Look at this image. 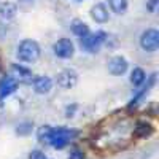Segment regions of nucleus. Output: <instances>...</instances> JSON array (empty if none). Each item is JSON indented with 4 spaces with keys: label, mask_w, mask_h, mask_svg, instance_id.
<instances>
[{
    "label": "nucleus",
    "mask_w": 159,
    "mask_h": 159,
    "mask_svg": "<svg viewBox=\"0 0 159 159\" xmlns=\"http://www.w3.org/2000/svg\"><path fill=\"white\" fill-rule=\"evenodd\" d=\"M16 56L22 62H35L40 57V46L35 40H24L18 46Z\"/></svg>",
    "instance_id": "f257e3e1"
},
{
    "label": "nucleus",
    "mask_w": 159,
    "mask_h": 159,
    "mask_svg": "<svg viewBox=\"0 0 159 159\" xmlns=\"http://www.w3.org/2000/svg\"><path fill=\"white\" fill-rule=\"evenodd\" d=\"M73 137H76V132L69 127H52L49 145L54 148H64Z\"/></svg>",
    "instance_id": "f03ea898"
},
{
    "label": "nucleus",
    "mask_w": 159,
    "mask_h": 159,
    "mask_svg": "<svg viewBox=\"0 0 159 159\" xmlns=\"http://www.w3.org/2000/svg\"><path fill=\"white\" fill-rule=\"evenodd\" d=\"M105 40H107V34L105 32H96V34L89 32L86 37L80 38V45H81V48L88 52H97Z\"/></svg>",
    "instance_id": "7ed1b4c3"
},
{
    "label": "nucleus",
    "mask_w": 159,
    "mask_h": 159,
    "mask_svg": "<svg viewBox=\"0 0 159 159\" xmlns=\"http://www.w3.org/2000/svg\"><path fill=\"white\" fill-rule=\"evenodd\" d=\"M140 46L148 52H154L159 48V32L156 29H147L140 35Z\"/></svg>",
    "instance_id": "20e7f679"
},
{
    "label": "nucleus",
    "mask_w": 159,
    "mask_h": 159,
    "mask_svg": "<svg viewBox=\"0 0 159 159\" xmlns=\"http://www.w3.org/2000/svg\"><path fill=\"white\" fill-rule=\"evenodd\" d=\"M52 51L54 54L61 59H70L75 54V46L70 38H59L57 42L52 45Z\"/></svg>",
    "instance_id": "39448f33"
},
{
    "label": "nucleus",
    "mask_w": 159,
    "mask_h": 159,
    "mask_svg": "<svg viewBox=\"0 0 159 159\" xmlns=\"http://www.w3.org/2000/svg\"><path fill=\"white\" fill-rule=\"evenodd\" d=\"M56 81H57V86L61 89H72L78 83V75L72 69H65V70L57 73V80H56Z\"/></svg>",
    "instance_id": "423d86ee"
},
{
    "label": "nucleus",
    "mask_w": 159,
    "mask_h": 159,
    "mask_svg": "<svg viewBox=\"0 0 159 159\" xmlns=\"http://www.w3.org/2000/svg\"><path fill=\"white\" fill-rule=\"evenodd\" d=\"M10 76L15 80L16 83H32V72L29 69L22 67L19 64H13L10 67Z\"/></svg>",
    "instance_id": "0eeeda50"
},
{
    "label": "nucleus",
    "mask_w": 159,
    "mask_h": 159,
    "mask_svg": "<svg viewBox=\"0 0 159 159\" xmlns=\"http://www.w3.org/2000/svg\"><path fill=\"white\" fill-rule=\"evenodd\" d=\"M127 61L123 57V56H115V57H111L110 61H108V72L111 73V75H123V73H126V70H127Z\"/></svg>",
    "instance_id": "6e6552de"
},
{
    "label": "nucleus",
    "mask_w": 159,
    "mask_h": 159,
    "mask_svg": "<svg viewBox=\"0 0 159 159\" xmlns=\"http://www.w3.org/2000/svg\"><path fill=\"white\" fill-rule=\"evenodd\" d=\"M91 18L94 19L96 22H99V24H103V22L108 21L110 13H108L107 7H105L103 3H96L94 7L91 8Z\"/></svg>",
    "instance_id": "1a4fd4ad"
},
{
    "label": "nucleus",
    "mask_w": 159,
    "mask_h": 159,
    "mask_svg": "<svg viewBox=\"0 0 159 159\" xmlns=\"http://www.w3.org/2000/svg\"><path fill=\"white\" fill-rule=\"evenodd\" d=\"M52 88V81L49 76H37L34 80V91L37 94H48Z\"/></svg>",
    "instance_id": "9d476101"
},
{
    "label": "nucleus",
    "mask_w": 159,
    "mask_h": 159,
    "mask_svg": "<svg viewBox=\"0 0 159 159\" xmlns=\"http://www.w3.org/2000/svg\"><path fill=\"white\" fill-rule=\"evenodd\" d=\"M16 86H18V83H16L11 76L3 78L2 83H0V100H3V99L8 97L10 94H13V92L16 91Z\"/></svg>",
    "instance_id": "9b49d317"
},
{
    "label": "nucleus",
    "mask_w": 159,
    "mask_h": 159,
    "mask_svg": "<svg viewBox=\"0 0 159 159\" xmlns=\"http://www.w3.org/2000/svg\"><path fill=\"white\" fill-rule=\"evenodd\" d=\"M16 13H18V8L15 3H11V2H3V3H0V19L2 21H11L13 18L16 16Z\"/></svg>",
    "instance_id": "f8f14e48"
},
{
    "label": "nucleus",
    "mask_w": 159,
    "mask_h": 159,
    "mask_svg": "<svg viewBox=\"0 0 159 159\" xmlns=\"http://www.w3.org/2000/svg\"><path fill=\"white\" fill-rule=\"evenodd\" d=\"M70 27H72V32L76 37H80V38H83V37H86L89 34V25L86 22H83L81 19H73Z\"/></svg>",
    "instance_id": "ddd939ff"
},
{
    "label": "nucleus",
    "mask_w": 159,
    "mask_h": 159,
    "mask_svg": "<svg viewBox=\"0 0 159 159\" xmlns=\"http://www.w3.org/2000/svg\"><path fill=\"white\" fill-rule=\"evenodd\" d=\"M51 134H52V127L51 126H42V127L38 129V132H37L38 142L40 143H45V145H49Z\"/></svg>",
    "instance_id": "4468645a"
},
{
    "label": "nucleus",
    "mask_w": 159,
    "mask_h": 159,
    "mask_svg": "<svg viewBox=\"0 0 159 159\" xmlns=\"http://www.w3.org/2000/svg\"><path fill=\"white\" fill-rule=\"evenodd\" d=\"M145 78H147V75H145L143 69H140V67H135L130 72V83L134 86H140L145 81Z\"/></svg>",
    "instance_id": "2eb2a0df"
},
{
    "label": "nucleus",
    "mask_w": 159,
    "mask_h": 159,
    "mask_svg": "<svg viewBox=\"0 0 159 159\" xmlns=\"http://www.w3.org/2000/svg\"><path fill=\"white\" fill-rule=\"evenodd\" d=\"M110 8L116 13V15H123L127 10V0H108Z\"/></svg>",
    "instance_id": "dca6fc26"
},
{
    "label": "nucleus",
    "mask_w": 159,
    "mask_h": 159,
    "mask_svg": "<svg viewBox=\"0 0 159 159\" xmlns=\"http://www.w3.org/2000/svg\"><path fill=\"white\" fill-rule=\"evenodd\" d=\"M151 132H153V129H151L150 124H139V127L135 129V134L140 135V137H147V135L151 134Z\"/></svg>",
    "instance_id": "f3484780"
},
{
    "label": "nucleus",
    "mask_w": 159,
    "mask_h": 159,
    "mask_svg": "<svg viewBox=\"0 0 159 159\" xmlns=\"http://www.w3.org/2000/svg\"><path fill=\"white\" fill-rule=\"evenodd\" d=\"M32 132V123H21L16 129V134L19 135H29Z\"/></svg>",
    "instance_id": "a211bd4d"
},
{
    "label": "nucleus",
    "mask_w": 159,
    "mask_h": 159,
    "mask_svg": "<svg viewBox=\"0 0 159 159\" xmlns=\"http://www.w3.org/2000/svg\"><path fill=\"white\" fill-rule=\"evenodd\" d=\"M29 159H48V157L45 156V153H42L40 150H34V151H30Z\"/></svg>",
    "instance_id": "6ab92c4d"
},
{
    "label": "nucleus",
    "mask_w": 159,
    "mask_h": 159,
    "mask_svg": "<svg viewBox=\"0 0 159 159\" xmlns=\"http://www.w3.org/2000/svg\"><path fill=\"white\" fill-rule=\"evenodd\" d=\"M157 3H159V0H150L148 5H147V8H148L151 13H156V10H157Z\"/></svg>",
    "instance_id": "aec40b11"
},
{
    "label": "nucleus",
    "mask_w": 159,
    "mask_h": 159,
    "mask_svg": "<svg viewBox=\"0 0 159 159\" xmlns=\"http://www.w3.org/2000/svg\"><path fill=\"white\" fill-rule=\"evenodd\" d=\"M84 157V154L81 153V151H73V153H70V156H69V159H83Z\"/></svg>",
    "instance_id": "412c9836"
}]
</instances>
